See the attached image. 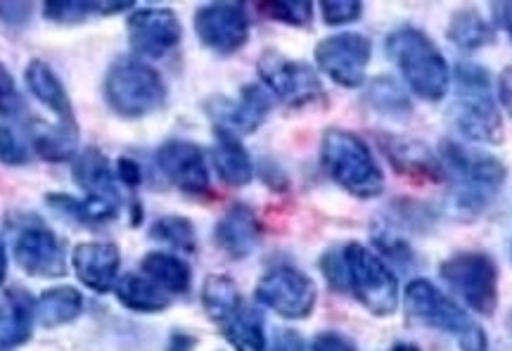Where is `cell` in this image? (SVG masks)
<instances>
[{
    "mask_svg": "<svg viewBox=\"0 0 512 351\" xmlns=\"http://www.w3.org/2000/svg\"><path fill=\"white\" fill-rule=\"evenodd\" d=\"M259 221L252 214V209L235 204L233 209H228L226 216L216 226V242L226 254L233 259H245L256 250L259 245Z\"/></svg>",
    "mask_w": 512,
    "mask_h": 351,
    "instance_id": "cell-19",
    "label": "cell"
},
{
    "mask_svg": "<svg viewBox=\"0 0 512 351\" xmlns=\"http://www.w3.org/2000/svg\"><path fill=\"white\" fill-rule=\"evenodd\" d=\"M195 31L209 50L233 55L249 38V19L240 3H209L197 10Z\"/></svg>",
    "mask_w": 512,
    "mask_h": 351,
    "instance_id": "cell-12",
    "label": "cell"
},
{
    "mask_svg": "<svg viewBox=\"0 0 512 351\" xmlns=\"http://www.w3.org/2000/svg\"><path fill=\"white\" fill-rule=\"evenodd\" d=\"M494 10L498 15V22H501L503 29L512 36V3H498L494 5Z\"/></svg>",
    "mask_w": 512,
    "mask_h": 351,
    "instance_id": "cell-44",
    "label": "cell"
},
{
    "mask_svg": "<svg viewBox=\"0 0 512 351\" xmlns=\"http://www.w3.org/2000/svg\"><path fill=\"white\" fill-rule=\"evenodd\" d=\"M320 12H323V19L332 27H339V24H349V22H356L358 17H361L363 12V5L356 3V0H328V3L320 5Z\"/></svg>",
    "mask_w": 512,
    "mask_h": 351,
    "instance_id": "cell-37",
    "label": "cell"
},
{
    "mask_svg": "<svg viewBox=\"0 0 512 351\" xmlns=\"http://www.w3.org/2000/svg\"><path fill=\"white\" fill-rule=\"evenodd\" d=\"M268 112H271V98L261 86H245L240 98L233 102H221L214 117L221 121L219 129L230 133H254L264 124Z\"/></svg>",
    "mask_w": 512,
    "mask_h": 351,
    "instance_id": "cell-18",
    "label": "cell"
},
{
    "mask_svg": "<svg viewBox=\"0 0 512 351\" xmlns=\"http://www.w3.org/2000/svg\"><path fill=\"white\" fill-rule=\"evenodd\" d=\"M117 174L121 181H124L126 185H131V188H136V185L140 183V178H143V174H140V167L133 159H119L117 164Z\"/></svg>",
    "mask_w": 512,
    "mask_h": 351,
    "instance_id": "cell-42",
    "label": "cell"
},
{
    "mask_svg": "<svg viewBox=\"0 0 512 351\" xmlns=\"http://www.w3.org/2000/svg\"><path fill=\"white\" fill-rule=\"evenodd\" d=\"M202 302L207 314L214 318L216 323H221L223 318L233 314L235 309L242 304V297L235 283L226 276H209L202 290Z\"/></svg>",
    "mask_w": 512,
    "mask_h": 351,
    "instance_id": "cell-29",
    "label": "cell"
},
{
    "mask_svg": "<svg viewBox=\"0 0 512 351\" xmlns=\"http://www.w3.org/2000/svg\"><path fill=\"white\" fill-rule=\"evenodd\" d=\"M192 347H195V340H192V337H188V335H174L171 337V344H169V349L166 351H192Z\"/></svg>",
    "mask_w": 512,
    "mask_h": 351,
    "instance_id": "cell-45",
    "label": "cell"
},
{
    "mask_svg": "<svg viewBox=\"0 0 512 351\" xmlns=\"http://www.w3.org/2000/svg\"><path fill=\"white\" fill-rule=\"evenodd\" d=\"M74 178L83 188V193H86L83 207H86L88 223H107L117 219L121 197L110 162H107V157L102 152H83L74 164Z\"/></svg>",
    "mask_w": 512,
    "mask_h": 351,
    "instance_id": "cell-8",
    "label": "cell"
},
{
    "mask_svg": "<svg viewBox=\"0 0 512 351\" xmlns=\"http://www.w3.org/2000/svg\"><path fill=\"white\" fill-rule=\"evenodd\" d=\"M384 152L392 159L396 171L415 176V178H427V181H441V167L434 159V155L425 145L413 143V140H384Z\"/></svg>",
    "mask_w": 512,
    "mask_h": 351,
    "instance_id": "cell-23",
    "label": "cell"
},
{
    "mask_svg": "<svg viewBox=\"0 0 512 351\" xmlns=\"http://www.w3.org/2000/svg\"><path fill=\"white\" fill-rule=\"evenodd\" d=\"M323 273L328 276L332 287L344 290V287H347V264H344V254L330 252L328 257L323 259Z\"/></svg>",
    "mask_w": 512,
    "mask_h": 351,
    "instance_id": "cell-38",
    "label": "cell"
},
{
    "mask_svg": "<svg viewBox=\"0 0 512 351\" xmlns=\"http://www.w3.org/2000/svg\"><path fill=\"white\" fill-rule=\"evenodd\" d=\"M105 100L124 119H138L157 112L166 100V86L155 69L145 62L117 60L105 79Z\"/></svg>",
    "mask_w": 512,
    "mask_h": 351,
    "instance_id": "cell-4",
    "label": "cell"
},
{
    "mask_svg": "<svg viewBox=\"0 0 512 351\" xmlns=\"http://www.w3.org/2000/svg\"><path fill=\"white\" fill-rule=\"evenodd\" d=\"M157 164L183 193L202 195L209 190V171L204 152L188 140H169L157 152Z\"/></svg>",
    "mask_w": 512,
    "mask_h": 351,
    "instance_id": "cell-16",
    "label": "cell"
},
{
    "mask_svg": "<svg viewBox=\"0 0 512 351\" xmlns=\"http://www.w3.org/2000/svg\"><path fill=\"white\" fill-rule=\"evenodd\" d=\"M313 351H356V349L347 337L337 333H325L316 337V342H313Z\"/></svg>",
    "mask_w": 512,
    "mask_h": 351,
    "instance_id": "cell-40",
    "label": "cell"
},
{
    "mask_svg": "<svg viewBox=\"0 0 512 351\" xmlns=\"http://www.w3.org/2000/svg\"><path fill=\"white\" fill-rule=\"evenodd\" d=\"M143 276H147L152 283H157L164 292H174V295H183L190 287V268L176 259L174 254L166 252H152L143 259Z\"/></svg>",
    "mask_w": 512,
    "mask_h": 351,
    "instance_id": "cell-26",
    "label": "cell"
},
{
    "mask_svg": "<svg viewBox=\"0 0 512 351\" xmlns=\"http://www.w3.org/2000/svg\"><path fill=\"white\" fill-rule=\"evenodd\" d=\"M214 167L219 171L221 181L228 185H247L252 181V159L235 133L226 129H216V145H214Z\"/></svg>",
    "mask_w": 512,
    "mask_h": 351,
    "instance_id": "cell-21",
    "label": "cell"
},
{
    "mask_svg": "<svg viewBox=\"0 0 512 351\" xmlns=\"http://www.w3.org/2000/svg\"><path fill=\"white\" fill-rule=\"evenodd\" d=\"M271 351H304V342L294 330H280V333L275 335Z\"/></svg>",
    "mask_w": 512,
    "mask_h": 351,
    "instance_id": "cell-41",
    "label": "cell"
},
{
    "mask_svg": "<svg viewBox=\"0 0 512 351\" xmlns=\"http://www.w3.org/2000/svg\"><path fill=\"white\" fill-rule=\"evenodd\" d=\"M387 53L406 84L422 100H441L448 91V65L439 48L413 27L396 29L387 38Z\"/></svg>",
    "mask_w": 512,
    "mask_h": 351,
    "instance_id": "cell-1",
    "label": "cell"
},
{
    "mask_svg": "<svg viewBox=\"0 0 512 351\" xmlns=\"http://www.w3.org/2000/svg\"><path fill=\"white\" fill-rule=\"evenodd\" d=\"M259 10L266 12L275 22L304 27V24L311 22L313 5L306 3V0H268V3H259Z\"/></svg>",
    "mask_w": 512,
    "mask_h": 351,
    "instance_id": "cell-33",
    "label": "cell"
},
{
    "mask_svg": "<svg viewBox=\"0 0 512 351\" xmlns=\"http://www.w3.org/2000/svg\"><path fill=\"white\" fill-rule=\"evenodd\" d=\"M441 278L456 295L479 314L489 316L498 304L496 264L482 252H465L444 261Z\"/></svg>",
    "mask_w": 512,
    "mask_h": 351,
    "instance_id": "cell-7",
    "label": "cell"
},
{
    "mask_svg": "<svg viewBox=\"0 0 512 351\" xmlns=\"http://www.w3.org/2000/svg\"><path fill=\"white\" fill-rule=\"evenodd\" d=\"M83 297L74 287H53L43 292L36 302V316L46 328L72 323L81 316Z\"/></svg>",
    "mask_w": 512,
    "mask_h": 351,
    "instance_id": "cell-25",
    "label": "cell"
},
{
    "mask_svg": "<svg viewBox=\"0 0 512 351\" xmlns=\"http://www.w3.org/2000/svg\"><path fill=\"white\" fill-rule=\"evenodd\" d=\"M259 74L268 91L278 95L285 105L304 107L323 98L316 72L304 62L287 60L280 53H264L259 60Z\"/></svg>",
    "mask_w": 512,
    "mask_h": 351,
    "instance_id": "cell-10",
    "label": "cell"
},
{
    "mask_svg": "<svg viewBox=\"0 0 512 351\" xmlns=\"http://www.w3.org/2000/svg\"><path fill=\"white\" fill-rule=\"evenodd\" d=\"M31 143L38 155L48 162H64L76 152V126H50L36 121L31 126Z\"/></svg>",
    "mask_w": 512,
    "mask_h": 351,
    "instance_id": "cell-28",
    "label": "cell"
},
{
    "mask_svg": "<svg viewBox=\"0 0 512 351\" xmlns=\"http://www.w3.org/2000/svg\"><path fill=\"white\" fill-rule=\"evenodd\" d=\"M448 38L460 48L477 50L489 46V43L494 41V31H491L489 24H486L477 12H458V15L451 19Z\"/></svg>",
    "mask_w": 512,
    "mask_h": 351,
    "instance_id": "cell-31",
    "label": "cell"
},
{
    "mask_svg": "<svg viewBox=\"0 0 512 351\" xmlns=\"http://www.w3.org/2000/svg\"><path fill=\"white\" fill-rule=\"evenodd\" d=\"M406 311L415 321L451 333L463 351H486L484 330L430 280H413L406 287Z\"/></svg>",
    "mask_w": 512,
    "mask_h": 351,
    "instance_id": "cell-5",
    "label": "cell"
},
{
    "mask_svg": "<svg viewBox=\"0 0 512 351\" xmlns=\"http://www.w3.org/2000/svg\"><path fill=\"white\" fill-rule=\"evenodd\" d=\"M152 238L162 240L166 245L178 247V250L185 252L195 250L197 242L195 228H192V223L188 219H183V216H164V219L155 221V226H152Z\"/></svg>",
    "mask_w": 512,
    "mask_h": 351,
    "instance_id": "cell-32",
    "label": "cell"
},
{
    "mask_svg": "<svg viewBox=\"0 0 512 351\" xmlns=\"http://www.w3.org/2000/svg\"><path fill=\"white\" fill-rule=\"evenodd\" d=\"M501 100H503V107L512 117V67H508L501 74Z\"/></svg>",
    "mask_w": 512,
    "mask_h": 351,
    "instance_id": "cell-43",
    "label": "cell"
},
{
    "mask_svg": "<svg viewBox=\"0 0 512 351\" xmlns=\"http://www.w3.org/2000/svg\"><path fill=\"white\" fill-rule=\"evenodd\" d=\"M119 302L133 311H143V314H155L164 311L169 306V292H164L157 283H152L147 276H124L114 285Z\"/></svg>",
    "mask_w": 512,
    "mask_h": 351,
    "instance_id": "cell-24",
    "label": "cell"
},
{
    "mask_svg": "<svg viewBox=\"0 0 512 351\" xmlns=\"http://www.w3.org/2000/svg\"><path fill=\"white\" fill-rule=\"evenodd\" d=\"M392 351H420V349L413 347V344H396Z\"/></svg>",
    "mask_w": 512,
    "mask_h": 351,
    "instance_id": "cell-47",
    "label": "cell"
},
{
    "mask_svg": "<svg viewBox=\"0 0 512 351\" xmlns=\"http://www.w3.org/2000/svg\"><path fill=\"white\" fill-rule=\"evenodd\" d=\"M15 259L22 271L36 278H60L67 273L62 242L43 226H29L17 235Z\"/></svg>",
    "mask_w": 512,
    "mask_h": 351,
    "instance_id": "cell-15",
    "label": "cell"
},
{
    "mask_svg": "<svg viewBox=\"0 0 512 351\" xmlns=\"http://www.w3.org/2000/svg\"><path fill=\"white\" fill-rule=\"evenodd\" d=\"M223 335L233 344L235 351H266V333L264 318L254 306L242 302L233 314L219 323Z\"/></svg>",
    "mask_w": 512,
    "mask_h": 351,
    "instance_id": "cell-22",
    "label": "cell"
},
{
    "mask_svg": "<svg viewBox=\"0 0 512 351\" xmlns=\"http://www.w3.org/2000/svg\"><path fill=\"white\" fill-rule=\"evenodd\" d=\"M456 76L458 93L453 102V121L458 131L479 143H498L503 138V126L491 95L489 74L477 65H460Z\"/></svg>",
    "mask_w": 512,
    "mask_h": 351,
    "instance_id": "cell-3",
    "label": "cell"
},
{
    "mask_svg": "<svg viewBox=\"0 0 512 351\" xmlns=\"http://www.w3.org/2000/svg\"><path fill=\"white\" fill-rule=\"evenodd\" d=\"M441 155H444L448 167L463 178L465 190L460 195V202H467L470 207H482L486 195L496 193L498 185L505 181V169L496 157L470 152L456 143H444Z\"/></svg>",
    "mask_w": 512,
    "mask_h": 351,
    "instance_id": "cell-11",
    "label": "cell"
},
{
    "mask_svg": "<svg viewBox=\"0 0 512 351\" xmlns=\"http://www.w3.org/2000/svg\"><path fill=\"white\" fill-rule=\"evenodd\" d=\"M36 304L24 290L8 292V316L0 325V344L3 347H15L29 340L31 323H34Z\"/></svg>",
    "mask_w": 512,
    "mask_h": 351,
    "instance_id": "cell-27",
    "label": "cell"
},
{
    "mask_svg": "<svg viewBox=\"0 0 512 351\" xmlns=\"http://www.w3.org/2000/svg\"><path fill=\"white\" fill-rule=\"evenodd\" d=\"M31 10L29 3H0V22L19 29L31 19Z\"/></svg>",
    "mask_w": 512,
    "mask_h": 351,
    "instance_id": "cell-39",
    "label": "cell"
},
{
    "mask_svg": "<svg viewBox=\"0 0 512 351\" xmlns=\"http://www.w3.org/2000/svg\"><path fill=\"white\" fill-rule=\"evenodd\" d=\"M370 100H373V105L382 112L408 110L406 98H403L401 91L392 84V81H375L373 88H370Z\"/></svg>",
    "mask_w": 512,
    "mask_h": 351,
    "instance_id": "cell-36",
    "label": "cell"
},
{
    "mask_svg": "<svg viewBox=\"0 0 512 351\" xmlns=\"http://www.w3.org/2000/svg\"><path fill=\"white\" fill-rule=\"evenodd\" d=\"M183 29L171 10L145 8L128 17V41L140 55L162 57L181 41Z\"/></svg>",
    "mask_w": 512,
    "mask_h": 351,
    "instance_id": "cell-14",
    "label": "cell"
},
{
    "mask_svg": "<svg viewBox=\"0 0 512 351\" xmlns=\"http://www.w3.org/2000/svg\"><path fill=\"white\" fill-rule=\"evenodd\" d=\"M256 299L285 318H306L316 306V285L297 268H275L259 280Z\"/></svg>",
    "mask_w": 512,
    "mask_h": 351,
    "instance_id": "cell-9",
    "label": "cell"
},
{
    "mask_svg": "<svg viewBox=\"0 0 512 351\" xmlns=\"http://www.w3.org/2000/svg\"><path fill=\"white\" fill-rule=\"evenodd\" d=\"M72 264L81 283L95 292H110L117 285L121 257L112 242H81Z\"/></svg>",
    "mask_w": 512,
    "mask_h": 351,
    "instance_id": "cell-17",
    "label": "cell"
},
{
    "mask_svg": "<svg viewBox=\"0 0 512 351\" xmlns=\"http://www.w3.org/2000/svg\"><path fill=\"white\" fill-rule=\"evenodd\" d=\"M24 79H27V86L29 91L34 93V98L41 102L43 107H48V110L60 119V124L74 126V110L72 102H69V95L64 91L62 81L57 79L55 72L46 65V62H29Z\"/></svg>",
    "mask_w": 512,
    "mask_h": 351,
    "instance_id": "cell-20",
    "label": "cell"
},
{
    "mask_svg": "<svg viewBox=\"0 0 512 351\" xmlns=\"http://www.w3.org/2000/svg\"><path fill=\"white\" fill-rule=\"evenodd\" d=\"M342 254L347 264V287L354 290L358 302L375 316H392L399 309V283L389 266L358 242L344 247Z\"/></svg>",
    "mask_w": 512,
    "mask_h": 351,
    "instance_id": "cell-6",
    "label": "cell"
},
{
    "mask_svg": "<svg viewBox=\"0 0 512 351\" xmlns=\"http://www.w3.org/2000/svg\"><path fill=\"white\" fill-rule=\"evenodd\" d=\"M323 167L328 174L356 197H375L382 193V171L361 138L349 131L330 129L323 138Z\"/></svg>",
    "mask_w": 512,
    "mask_h": 351,
    "instance_id": "cell-2",
    "label": "cell"
},
{
    "mask_svg": "<svg viewBox=\"0 0 512 351\" xmlns=\"http://www.w3.org/2000/svg\"><path fill=\"white\" fill-rule=\"evenodd\" d=\"M22 112L24 102L15 86V79H12L8 67L0 62V117H19Z\"/></svg>",
    "mask_w": 512,
    "mask_h": 351,
    "instance_id": "cell-34",
    "label": "cell"
},
{
    "mask_svg": "<svg viewBox=\"0 0 512 351\" xmlns=\"http://www.w3.org/2000/svg\"><path fill=\"white\" fill-rule=\"evenodd\" d=\"M0 162L8 167H22L29 162V148L8 126H0Z\"/></svg>",
    "mask_w": 512,
    "mask_h": 351,
    "instance_id": "cell-35",
    "label": "cell"
},
{
    "mask_svg": "<svg viewBox=\"0 0 512 351\" xmlns=\"http://www.w3.org/2000/svg\"><path fill=\"white\" fill-rule=\"evenodd\" d=\"M370 41L361 34H337L316 46V62L339 86L356 88L370 62Z\"/></svg>",
    "mask_w": 512,
    "mask_h": 351,
    "instance_id": "cell-13",
    "label": "cell"
},
{
    "mask_svg": "<svg viewBox=\"0 0 512 351\" xmlns=\"http://www.w3.org/2000/svg\"><path fill=\"white\" fill-rule=\"evenodd\" d=\"M128 8L131 5L126 3H79V0H72V3H46L43 15L57 24H81L93 15H114V12H124Z\"/></svg>",
    "mask_w": 512,
    "mask_h": 351,
    "instance_id": "cell-30",
    "label": "cell"
},
{
    "mask_svg": "<svg viewBox=\"0 0 512 351\" xmlns=\"http://www.w3.org/2000/svg\"><path fill=\"white\" fill-rule=\"evenodd\" d=\"M5 271H8V257H5V245L3 240H0V283H3Z\"/></svg>",
    "mask_w": 512,
    "mask_h": 351,
    "instance_id": "cell-46",
    "label": "cell"
}]
</instances>
